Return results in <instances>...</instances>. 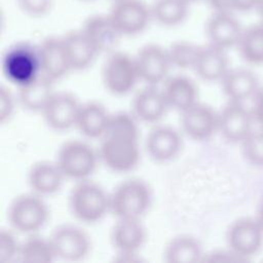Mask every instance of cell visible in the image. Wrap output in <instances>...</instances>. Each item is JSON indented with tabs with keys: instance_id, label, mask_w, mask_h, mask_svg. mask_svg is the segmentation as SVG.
Listing matches in <instances>:
<instances>
[{
	"instance_id": "33",
	"label": "cell",
	"mask_w": 263,
	"mask_h": 263,
	"mask_svg": "<svg viewBox=\"0 0 263 263\" xmlns=\"http://www.w3.org/2000/svg\"><path fill=\"white\" fill-rule=\"evenodd\" d=\"M105 134H118L138 138V127L134 118L126 113L110 115L108 127Z\"/></svg>"
},
{
	"instance_id": "30",
	"label": "cell",
	"mask_w": 263,
	"mask_h": 263,
	"mask_svg": "<svg viewBox=\"0 0 263 263\" xmlns=\"http://www.w3.org/2000/svg\"><path fill=\"white\" fill-rule=\"evenodd\" d=\"M17 256L26 263H48L55 255L49 239L33 235L20 246Z\"/></svg>"
},
{
	"instance_id": "23",
	"label": "cell",
	"mask_w": 263,
	"mask_h": 263,
	"mask_svg": "<svg viewBox=\"0 0 263 263\" xmlns=\"http://www.w3.org/2000/svg\"><path fill=\"white\" fill-rule=\"evenodd\" d=\"M110 114L97 102H89L80 107L76 126L88 138H102L108 127Z\"/></svg>"
},
{
	"instance_id": "18",
	"label": "cell",
	"mask_w": 263,
	"mask_h": 263,
	"mask_svg": "<svg viewBox=\"0 0 263 263\" xmlns=\"http://www.w3.org/2000/svg\"><path fill=\"white\" fill-rule=\"evenodd\" d=\"M168 104L162 90L153 85L142 88L134 98L133 110L139 119L145 122H156L165 114Z\"/></svg>"
},
{
	"instance_id": "15",
	"label": "cell",
	"mask_w": 263,
	"mask_h": 263,
	"mask_svg": "<svg viewBox=\"0 0 263 263\" xmlns=\"http://www.w3.org/2000/svg\"><path fill=\"white\" fill-rule=\"evenodd\" d=\"M241 34L240 25L231 12H215L206 23L210 43L223 49L237 44Z\"/></svg>"
},
{
	"instance_id": "7",
	"label": "cell",
	"mask_w": 263,
	"mask_h": 263,
	"mask_svg": "<svg viewBox=\"0 0 263 263\" xmlns=\"http://www.w3.org/2000/svg\"><path fill=\"white\" fill-rule=\"evenodd\" d=\"M108 15L121 35L143 31L152 17L150 8L139 0H117Z\"/></svg>"
},
{
	"instance_id": "4",
	"label": "cell",
	"mask_w": 263,
	"mask_h": 263,
	"mask_svg": "<svg viewBox=\"0 0 263 263\" xmlns=\"http://www.w3.org/2000/svg\"><path fill=\"white\" fill-rule=\"evenodd\" d=\"M97 159L91 146L81 141H69L61 147L57 164L65 177L81 181L92 174Z\"/></svg>"
},
{
	"instance_id": "32",
	"label": "cell",
	"mask_w": 263,
	"mask_h": 263,
	"mask_svg": "<svg viewBox=\"0 0 263 263\" xmlns=\"http://www.w3.org/2000/svg\"><path fill=\"white\" fill-rule=\"evenodd\" d=\"M197 49L198 46L190 42L179 41L174 43L167 50L171 65L181 69L193 68Z\"/></svg>"
},
{
	"instance_id": "21",
	"label": "cell",
	"mask_w": 263,
	"mask_h": 263,
	"mask_svg": "<svg viewBox=\"0 0 263 263\" xmlns=\"http://www.w3.org/2000/svg\"><path fill=\"white\" fill-rule=\"evenodd\" d=\"M18 87V99L21 104L24 108L31 111H43L54 93L52 80L44 74H38Z\"/></svg>"
},
{
	"instance_id": "22",
	"label": "cell",
	"mask_w": 263,
	"mask_h": 263,
	"mask_svg": "<svg viewBox=\"0 0 263 263\" xmlns=\"http://www.w3.org/2000/svg\"><path fill=\"white\" fill-rule=\"evenodd\" d=\"M83 31L96 47L98 52L111 51L117 44L121 35L113 25L109 15H97L90 17Z\"/></svg>"
},
{
	"instance_id": "9",
	"label": "cell",
	"mask_w": 263,
	"mask_h": 263,
	"mask_svg": "<svg viewBox=\"0 0 263 263\" xmlns=\"http://www.w3.org/2000/svg\"><path fill=\"white\" fill-rule=\"evenodd\" d=\"M54 255L68 261L82 259L89 250V240L84 231L74 226L59 227L49 238Z\"/></svg>"
},
{
	"instance_id": "8",
	"label": "cell",
	"mask_w": 263,
	"mask_h": 263,
	"mask_svg": "<svg viewBox=\"0 0 263 263\" xmlns=\"http://www.w3.org/2000/svg\"><path fill=\"white\" fill-rule=\"evenodd\" d=\"M4 73L7 78L18 86L38 75L40 69L38 51L26 45L16 46L9 50L3 62Z\"/></svg>"
},
{
	"instance_id": "37",
	"label": "cell",
	"mask_w": 263,
	"mask_h": 263,
	"mask_svg": "<svg viewBox=\"0 0 263 263\" xmlns=\"http://www.w3.org/2000/svg\"><path fill=\"white\" fill-rule=\"evenodd\" d=\"M13 110V98L9 89L2 86L0 88V121L7 120Z\"/></svg>"
},
{
	"instance_id": "25",
	"label": "cell",
	"mask_w": 263,
	"mask_h": 263,
	"mask_svg": "<svg viewBox=\"0 0 263 263\" xmlns=\"http://www.w3.org/2000/svg\"><path fill=\"white\" fill-rule=\"evenodd\" d=\"M228 242L236 254L250 255L260 246V228L251 220L237 221L228 232Z\"/></svg>"
},
{
	"instance_id": "41",
	"label": "cell",
	"mask_w": 263,
	"mask_h": 263,
	"mask_svg": "<svg viewBox=\"0 0 263 263\" xmlns=\"http://www.w3.org/2000/svg\"><path fill=\"white\" fill-rule=\"evenodd\" d=\"M256 9L258 10V13H259V15H260V17L262 20V23H263V0H259Z\"/></svg>"
},
{
	"instance_id": "10",
	"label": "cell",
	"mask_w": 263,
	"mask_h": 263,
	"mask_svg": "<svg viewBox=\"0 0 263 263\" xmlns=\"http://www.w3.org/2000/svg\"><path fill=\"white\" fill-rule=\"evenodd\" d=\"M80 107L81 105L71 93L54 92L42 112L50 127L64 130L76 125Z\"/></svg>"
},
{
	"instance_id": "11",
	"label": "cell",
	"mask_w": 263,
	"mask_h": 263,
	"mask_svg": "<svg viewBox=\"0 0 263 263\" xmlns=\"http://www.w3.org/2000/svg\"><path fill=\"white\" fill-rule=\"evenodd\" d=\"M139 78L154 85L162 81L170 69L167 50L157 45H146L135 58Z\"/></svg>"
},
{
	"instance_id": "35",
	"label": "cell",
	"mask_w": 263,
	"mask_h": 263,
	"mask_svg": "<svg viewBox=\"0 0 263 263\" xmlns=\"http://www.w3.org/2000/svg\"><path fill=\"white\" fill-rule=\"evenodd\" d=\"M20 246L17 245L13 234L9 231L2 230L0 232V263L11 261L18 255Z\"/></svg>"
},
{
	"instance_id": "20",
	"label": "cell",
	"mask_w": 263,
	"mask_h": 263,
	"mask_svg": "<svg viewBox=\"0 0 263 263\" xmlns=\"http://www.w3.org/2000/svg\"><path fill=\"white\" fill-rule=\"evenodd\" d=\"M145 230L139 219H119L112 231V242L123 256H133L143 245Z\"/></svg>"
},
{
	"instance_id": "40",
	"label": "cell",
	"mask_w": 263,
	"mask_h": 263,
	"mask_svg": "<svg viewBox=\"0 0 263 263\" xmlns=\"http://www.w3.org/2000/svg\"><path fill=\"white\" fill-rule=\"evenodd\" d=\"M256 112H257V115H258L259 119L263 122V92L258 98L257 106H256Z\"/></svg>"
},
{
	"instance_id": "38",
	"label": "cell",
	"mask_w": 263,
	"mask_h": 263,
	"mask_svg": "<svg viewBox=\"0 0 263 263\" xmlns=\"http://www.w3.org/2000/svg\"><path fill=\"white\" fill-rule=\"evenodd\" d=\"M210 6L214 9V12H231L232 1L231 0H206Z\"/></svg>"
},
{
	"instance_id": "17",
	"label": "cell",
	"mask_w": 263,
	"mask_h": 263,
	"mask_svg": "<svg viewBox=\"0 0 263 263\" xmlns=\"http://www.w3.org/2000/svg\"><path fill=\"white\" fill-rule=\"evenodd\" d=\"M251 117L249 112L233 101L218 116V128L228 141L245 140L250 135Z\"/></svg>"
},
{
	"instance_id": "28",
	"label": "cell",
	"mask_w": 263,
	"mask_h": 263,
	"mask_svg": "<svg viewBox=\"0 0 263 263\" xmlns=\"http://www.w3.org/2000/svg\"><path fill=\"white\" fill-rule=\"evenodd\" d=\"M222 80L225 93L236 102L251 96L256 88L255 77L252 73L245 70L227 72Z\"/></svg>"
},
{
	"instance_id": "14",
	"label": "cell",
	"mask_w": 263,
	"mask_h": 263,
	"mask_svg": "<svg viewBox=\"0 0 263 263\" xmlns=\"http://www.w3.org/2000/svg\"><path fill=\"white\" fill-rule=\"evenodd\" d=\"M182 140L179 133L165 125L152 128L146 138V150L155 161L163 162L173 159L179 153Z\"/></svg>"
},
{
	"instance_id": "16",
	"label": "cell",
	"mask_w": 263,
	"mask_h": 263,
	"mask_svg": "<svg viewBox=\"0 0 263 263\" xmlns=\"http://www.w3.org/2000/svg\"><path fill=\"white\" fill-rule=\"evenodd\" d=\"M227 66L228 62L223 48L211 43L198 46L193 69L200 78L209 81L223 79L228 72Z\"/></svg>"
},
{
	"instance_id": "43",
	"label": "cell",
	"mask_w": 263,
	"mask_h": 263,
	"mask_svg": "<svg viewBox=\"0 0 263 263\" xmlns=\"http://www.w3.org/2000/svg\"><path fill=\"white\" fill-rule=\"evenodd\" d=\"M261 215H262V221H263V211H262V214H261Z\"/></svg>"
},
{
	"instance_id": "29",
	"label": "cell",
	"mask_w": 263,
	"mask_h": 263,
	"mask_svg": "<svg viewBox=\"0 0 263 263\" xmlns=\"http://www.w3.org/2000/svg\"><path fill=\"white\" fill-rule=\"evenodd\" d=\"M188 3L186 0H156L150 8L151 15L163 26H175L185 18Z\"/></svg>"
},
{
	"instance_id": "36",
	"label": "cell",
	"mask_w": 263,
	"mask_h": 263,
	"mask_svg": "<svg viewBox=\"0 0 263 263\" xmlns=\"http://www.w3.org/2000/svg\"><path fill=\"white\" fill-rule=\"evenodd\" d=\"M20 6L29 14L40 15L45 13L51 4V0H17Z\"/></svg>"
},
{
	"instance_id": "24",
	"label": "cell",
	"mask_w": 263,
	"mask_h": 263,
	"mask_svg": "<svg viewBox=\"0 0 263 263\" xmlns=\"http://www.w3.org/2000/svg\"><path fill=\"white\" fill-rule=\"evenodd\" d=\"M65 176L57 162L41 161L35 163L29 172V184L36 194H51L57 192L63 183Z\"/></svg>"
},
{
	"instance_id": "3",
	"label": "cell",
	"mask_w": 263,
	"mask_h": 263,
	"mask_svg": "<svg viewBox=\"0 0 263 263\" xmlns=\"http://www.w3.org/2000/svg\"><path fill=\"white\" fill-rule=\"evenodd\" d=\"M102 139L100 156L109 168L115 172H127L137 165L140 158L138 138L105 134Z\"/></svg>"
},
{
	"instance_id": "42",
	"label": "cell",
	"mask_w": 263,
	"mask_h": 263,
	"mask_svg": "<svg viewBox=\"0 0 263 263\" xmlns=\"http://www.w3.org/2000/svg\"><path fill=\"white\" fill-rule=\"evenodd\" d=\"M187 2H193V1H197V0H186Z\"/></svg>"
},
{
	"instance_id": "26",
	"label": "cell",
	"mask_w": 263,
	"mask_h": 263,
	"mask_svg": "<svg viewBox=\"0 0 263 263\" xmlns=\"http://www.w3.org/2000/svg\"><path fill=\"white\" fill-rule=\"evenodd\" d=\"M162 91L168 106L181 112L196 103V86L191 79L185 76H175L167 79Z\"/></svg>"
},
{
	"instance_id": "12",
	"label": "cell",
	"mask_w": 263,
	"mask_h": 263,
	"mask_svg": "<svg viewBox=\"0 0 263 263\" xmlns=\"http://www.w3.org/2000/svg\"><path fill=\"white\" fill-rule=\"evenodd\" d=\"M181 113L183 132L191 139H208L218 128V116L206 105L196 102Z\"/></svg>"
},
{
	"instance_id": "1",
	"label": "cell",
	"mask_w": 263,
	"mask_h": 263,
	"mask_svg": "<svg viewBox=\"0 0 263 263\" xmlns=\"http://www.w3.org/2000/svg\"><path fill=\"white\" fill-rule=\"evenodd\" d=\"M151 192L140 179H129L119 184L109 196L110 211L119 219H139L148 209Z\"/></svg>"
},
{
	"instance_id": "5",
	"label": "cell",
	"mask_w": 263,
	"mask_h": 263,
	"mask_svg": "<svg viewBox=\"0 0 263 263\" xmlns=\"http://www.w3.org/2000/svg\"><path fill=\"white\" fill-rule=\"evenodd\" d=\"M47 208L38 194L17 196L9 206L8 218L12 227L23 233H32L46 222Z\"/></svg>"
},
{
	"instance_id": "19",
	"label": "cell",
	"mask_w": 263,
	"mask_h": 263,
	"mask_svg": "<svg viewBox=\"0 0 263 263\" xmlns=\"http://www.w3.org/2000/svg\"><path fill=\"white\" fill-rule=\"evenodd\" d=\"M62 40L71 70L86 68L91 64L96 54L99 53L83 29L69 32Z\"/></svg>"
},
{
	"instance_id": "31",
	"label": "cell",
	"mask_w": 263,
	"mask_h": 263,
	"mask_svg": "<svg viewBox=\"0 0 263 263\" xmlns=\"http://www.w3.org/2000/svg\"><path fill=\"white\" fill-rule=\"evenodd\" d=\"M238 46L241 55L249 62H263V23L242 31Z\"/></svg>"
},
{
	"instance_id": "39",
	"label": "cell",
	"mask_w": 263,
	"mask_h": 263,
	"mask_svg": "<svg viewBox=\"0 0 263 263\" xmlns=\"http://www.w3.org/2000/svg\"><path fill=\"white\" fill-rule=\"evenodd\" d=\"M232 1V9L238 11H247L257 7L259 0H231Z\"/></svg>"
},
{
	"instance_id": "6",
	"label": "cell",
	"mask_w": 263,
	"mask_h": 263,
	"mask_svg": "<svg viewBox=\"0 0 263 263\" xmlns=\"http://www.w3.org/2000/svg\"><path fill=\"white\" fill-rule=\"evenodd\" d=\"M139 78L135 59L123 52H113L103 67V81L109 91L123 95L129 91Z\"/></svg>"
},
{
	"instance_id": "13",
	"label": "cell",
	"mask_w": 263,
	"mask_h": 263,
	"mask_svg": "<svg viewBox=\"0 0 263 263\" xmlns=\"http://www.w3.org/2000/svg\"><path fill=\"white\" fill-rule=\"evenodd\" d=\"M38 57L42 74L51 80L64 77L71 70L62 38H46L38 49Z\"/></svg>"
},
{
	"instance_id": "27",
	"label": "cell",
	"mask_w": 263,
	"mask_h": 263,
	"mask_svg": "<svg viewBox=\"0 0 263 263\" xmlns=\"http://www.w3.org/2000/svg\"><path fill=\"white\" fill-rule=\"evenodd\" d=\"M201 256L199 242L189 235L175 237L164 250V260L167 263H195L201 260Z\"/></svg>"
},
{
	"instance_id": "34",
	"label": "cell",
	"mask_w": 263,
	"mask_h": 263,
	"mask_svg": "<svg viewBox=\"0 0 263 263\" xmlns=\"http://www.w3.org/2000/svg\"><path fill=\"white\" fill-rule=\"evenodd\" d=\"M243 151L251 161L263 164V134H250L243 140Z\"/></svg>"
},
{
	"instance_id": "2",
	"label": "cell",
	"mask_w": 263,
	"mask_h": 263,
	"mask_svg": "<svg viewBox=\"0 0 263 263\" xmlns=\"http://www.w3.org/2000/svg\"><path fill=\"white\" fill-rule=\"evenodd\" d=\"M70 208L80 221L93 223L101 220L110 210L109 196L98 184L81 180L71 192Z\"/></svg>"
}]
</instances>
